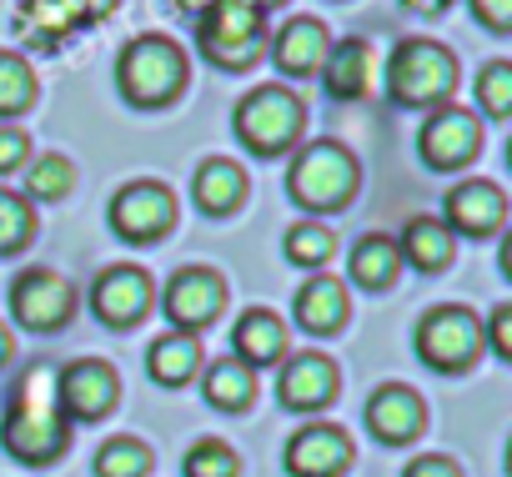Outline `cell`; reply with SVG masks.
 <instances>
[{"label": "cell", "mask_w": 512, "mask_h": 477, "mask_svg": "<svg viewBox=\"0 0 512 477\" xmlns=\"http://www.w3.org/2000/svg\"><path fill=\"white\" fill-rule=\"evenodd\" d=\"M0 442H6V452H11L16 462H31V467L56 462V457L66 452L71 427H66V417H61V407H56V367L36 362V367L16 382L11 407H6V427H0Z\"/></svg>", "instance_id": "1"}, {"label": "cell", "mask_w": 512, "mask_h": 477, "mask_svg": "<svg viewBox=\"0 0 512 477\" xmlns=\"http://www.w3.org/2000/svg\"><path fill=\"white\" fill-rule=\"evenodd\" d=\"M457 91V56L437 41H402L387 61V96L397 106H412V111H437L447 106Z\"/></svg>", "instance_id": "2"}, {"label": "cell", "mask_w": 512, "mask_h": 477, "mask_svg": "<svg viewBox=\"0 0 512 477\" xmlns=\"http://www.w3.org/2000/svg\"><path fill=\"white\" fill-rule=\"evenodd\" d=\"M357 181H362V166L337 141H307L287 171V191L307 211H342L357 196Z\"/></svg>", "instance_id": "3"}, {"label": "cell", "mask_w": 512, "mask_h": 477, "mask_svg": "<svg viewBox=\"0 0 512 477\" xmlns=\"http://www.w3.org/2000/svg\"><path fill=\"white\" fill-rule=\"evenodd\" d=\"M196 46L221 71H246L267 51V11L251 0H216L196 21Z\"/></svg>", "instance_id": "4"}, {"label": "cell", "mask_w": 512, "mask_h": 477, "mask_svg": "<svg viewBox=\"0 0 512 477\" xmlns=\"http://www.w3.org/2000/svg\"><path fill=\"white\" fill-rule=\"evenodd\" d=\"M116 86L141 111L166 106L186 86V51L171 36H136L116 61Z\"/></svg>", "instance_id": "5"}, {"label": "cell", "mask_w": 512, "mask_h": 477, "mask_svg": "<svg viewBox=\"0 0 512 477\" xmlns=\"http://www.w3.org/2000/svg\"><path fill=\"white\" fill-rule=\"evenodd\" d=\"M302 116H307V111H302V101H297L287 86H256V91H246L241 106H236V136H241V146L256 151V156H282V151L297 146Z\"/></svg>", "instance_id": "6"}, {"label": "cell", "mask_w": 512, "mask_h": 477, "mask_svg": "<svg viewBox=\"0 0 512 477\" xmlns=\"http://www.w3.org/2000/svg\"><path fill=\"white\" fill-rule=\"evenodd\" d=\"M482 352V322L467 307H432L417 322V357L437 372H467Z\"/></svg>", "instance_id": "7"}, {"label": "cell", "mask_w": 512, "mask_h": 477, "mask_svg": "<svg viewBox=\"0 0 512 477\" xmlns=\"http://www.w3.org/2000/svg\"><path fill=\"white\" fill-rule=\"evenodd\" d=\"M121 0H21L16 6V31L36 46V51H56L71 31H86L96 21H106Z\"/></svg>", "instance_id": "8"}, {"label": "cell", "mask_w": 512, "mask_h": 477, "mask_svg": "<svg viewBox=\"0 0 512 477\" xmlns=\"http://www.w3.org/2000/svg\"><path fill=\"white\" fill-rule=\"evenodd\" d=\"M11 312L26 332H61L76 312V287L51 267H26L11 282Z\"/></svg>", "instance_id": "9"}, {"label": "cell", "mask_w": 512, "mask_h": 477, "mask_svg": "<svg viewBox=\"0 0 512 477\" xmlns=\"http://www.w3.org/2000/svg\"><path fill=\"white\" fill-rule=\"evenodd\" d=\"M116 397H121V377L101 357H81L56 372V407L66 422H96L116 407Z\"/></svg>", "instance_id": "10"}, {"label": "cell", "mask_w": 512, "mask_h": 477, "mask_svg": "<svg viewBox=\"0 0 512 477\" xmlns=\"http://www.w3.org/2000/svg\"><path fill=\"white\" fill-rule=\"evenodd\" d=\"M176 221V196L161 181H126L111 196V226L126 242H156Z\"/></svg>", "instance_id": "11"}, {"label": "cell", "mask_w": 512, "mask_h": 477, "mask_svg": "<svg viewBox=\"0 0 512 477\" xmlns=\"http://www.w3.org/2000/svg\"><path fill=\"white\" fill-rule=\"evenodd\" d=\"M482 151V126L462 106H437L422 126V161L437 171H457Z\"/></svg>", "instance_id": "12"}, {"label": "cell", "mask_w": 512, "mask_h": 477, "mask_svg": "<svg viewBox=\"0 0 512 477\" xmlns=\"http://www.w3.org/2000/svg\"><path fill=\"white\" fill-rule=\"evenodd\" d=\"M226 307V282L211 272V267H186L171 277L166 287V317L176 322V332L196 337L201 327L216 322V312Z\"/></svg>", "instance_id": "13"}, {"label": "cell", "mask_w": 512, "mask_h": 477, "mask_svg": "<svg viewBox=\"0 0 512 477\" xmlns=\"http://www.w3.org/2000/svg\"><path fill=\"white\" fill-rule=\"evenodd\" d=\"M151 297H156V287L141 267H111L91 287V307L106 327H136L151 312Z\"/></svg>", "instance_id": "14"}, {"label": "cell", "mask_w": 512, "mask_h": 477, "mask_svg": "<svg viewBox=\"0 0 512 477\" xmlns=\"http://www.w3.org/2000/svg\"><path fill=\"white\" fill-rule=\"evenodd\" d=\"M352 467V437L332 422H312L287 442V472L292 477H342Z\"/></svg>", "instance_id": "15"}, {"label": "cell", "mask_w": 512, "mask_h": 477, "mask_svg": "<svg viewBox=\"0 0 512 477\" xmlns=\"http://www.w3.org/2000/svg\"><path fill=\"white\" fill-rule=\"evenodd\" d=\"M437 221L447 231H462V236H492L507 221V196L492 181H462L447 191V206Z\"/></svg>", "instance_id": "16"}, {"label": "cell", "mask_w": 512, "mask_h": 477, "mask_svg": "<svg viewBox=\"0 0 512 477\" xmlns=\"http://www.w3.org/2000/svg\"><path fill=\"white\" fill-rule=\"evenodd\" d=\"M337 362L327 357V352H302V357H292L287 367H282V382H277V397H282V407H292V412H317V407H327L332 397H337Z\"/></svg>", "instance_id": "17"}, {"label": "cell", "mask_w": 512, "mask_h": 477, "mask_svg": "<svg viewBox=\"0 0 512 477\" xmlns=\"http://www.w3.org/2000/svg\"><path fill=\"white\" fill-rule=\"evenodd\" d=\"M267 46H272L277 71H287V76H322V61L332 51V36H327V26L317 16H292Z\"/></svg>", "instance_id": "18"}, {"label": "cell", "mask_w": 512, "mask_h": 477, "mask_svg": "<svg viewBox=\"0 0 512 477\" xmlns=\"http://www.w3.org/2000/svg\"><path fill=\"white\" fill-rule=\"evenodd\" d=\"M422 422H427V407H422V397H417L412 387H402V382L377 387L372 402H367V427H372L377 442H412V437L422 432Z\"/></svg>", "instance_id": "19"}, {"label": "cell", "mask_w": 512, "mask_h": 477, "mask_svg": "<svg viewBox=\"0 0 512 477\" xmlns=\"http://www.w3.org/2000/svg\"><path fill=\"white\" fill-rule=\"evenodd\" d=\"M231 342H236V352H231L236 362H246V367H272V362L287 357V322H282L277 312H267V307H251V312H241Z\"/></svg>", "instance_id": "20"}, {"label": "cell", "mask_w": 512, "mask_h": 477, "mask_svg": "<svg viewBox=\"0 0 512 477\" xmlns=\"http://www.w3.org/2000/svg\"><path fill=\"white\" fill-rule=\"evenodd\" d=\"M347 312H352L347 307V287L337 277H327V272H312V282L297 292V327L312 332V337L337 332L347 322Z\"/></svg>", "instance_id": "21"}, {"label": "cell", "mask_w": 512, "mask_h": 477, "mask_svg": "<svg viewBox=\"0 0 512 477\" xmlns=\"http://www.w3.org/2000/svg\"><path fill=\"white\" fill-rule=\"evenodd\" d=\"M191 196H196V206H201V211L226 216V211H231V206H241V196H246V171H241L236 161H226V156H211V161H201V166H196Z\"/></svg>", "instance_id": "22"}, {"label": "cell", "mask_w": 512, "mask_h": 477, "mask_svg": "<svg viewBox=\"0 0 512 477\" xmlns=\"http://www.w3.org/2000/svg\"><path fill=\"white\" fill-rule=\"evenodd\" d=\"M367 76H372V46L367 41H337L322 61V81L337 101H357L367 91Z\"/></svg>", "instance_id": "23"}, {"label": "cell", "mask_w": 512, "mask_h": 477, "mask_svg": "<svg viewBox=\"0 0 512 477\" xmlns=\"http://www.w3.org/2000/svg\"><path fill=\"white\" fill-rule=\"evenodd\" d=\"M402 272V252L387 231H367L362 242L352 247V282L367 292H387Z\"/></svg>", "instance_id": "24"}, {"label": "cell", "mask_w": 512, "mask_h": 477, "mask_svg": "<svg viewBox=\"0 0 512 477\" xmlns=\"http://www.w3.org/2000/svg\"><path fill=\"white\" fill-rule=\"evenodd\" d=\"M452 231L437 221V216H412L407 221V231H402V242H397V252H402V262H412L417 272H442L447 262H452Z\"/></svg>", "instance_id": "25"}, {"label": "cell", "mask_w": 512, "mask_h": 477, "mask_svg": "<svg viewBox=\"0 0 512 477\" xmlns=\"http://www.w3.org/2000/svg\"><path fill=\"white\" fill-rule=\"evenodd\" d=\"M196 367H201V347H196V337H186V332H166V337H156L151 352H146V372H151L161 387L191 382Z\"/></svg>", "instance_id": "26"}, {"label": "cell", "mask_w": 512, "mask_h": 477, "mask_svg": "<svg viewBox=\"0 0 512 477\" xmlns=\"http://www.w3.org/2000/svg\"><path fill=\"white\" fill-rule=\"evenodd\" d=\"M201 392H206L211 407H221V412H241V407H251V397H256V377H251L246 362L221 357V362L206 367V387H201Z\"/></svg>", "instance_id": "27"}, {"label": "cell", "mask_w": 512, "mask_h": 477, "mask_svg": "<svg viewBox=\"0 0 512 477\" xmlns=\"http://www.w3.org/2000/svg\"><path fill=\"white\" fill-rule=\"evenodd\" d=\"M282 252H287L292 267H307V272H312V267H327V262H332L337 236H332V226H322V221H297V226H287Z\"/></svg>", "instance_id": "28"}, {"label": "cell", "mask_w": 512, "mask_h": 477, "mask_svg": "<svg viewBox=\"0 0 512 477\" xmlns=\"http://www.w3.org/2000/svg\"><path fill=\"white\" fill-rule=\"evenodd\" d=\"M36 101V71L26 56L0 51V116H21Z\"/></svg>", "instance_id": "29"}, {"label": "cell", "mask_w": 512, "mask_h": 477, "mask_svg": "<svg viewBox=\"0 0 512 477\" xmlns=\"http://www.w3.org/2000/svg\"><path fill=\"white\" fill-rule=\"evenodd\" d=\"M76 186V166L66 161V156H56V151H46V156H36L31 161V171H26V201H56V196H66Z\"/></svg>", "instance_id": "30"}, {"label": "cell", "mask_w": 512, "mask_h": 477, "mask_svg": "<svg viewBox=\"0 0 512 477\" xmlns=\"http://www.w3.org/2000/svg\"><path fill=\"white\" fill-rule=\"evenodd\" d=\"M151 472V447L141 437H111L96 452V477H146Z\"/></svg>", "instance_id": "31"}, {"label": "cell", "mask_w": 512, "mask_h": 477, "mask_svg": "<svg viewBox=\"0 0 512 477\" xmlns=\"http://www.w3.org/2000/svg\"><path fill=\"white\" fill-rule=\"evenodd\" d=\"M36 236V211L21 191H0V257L21 252Z\"/></svg>", "instance_id": "32"}, {"label": "cell", "mask_w": 512, "mask_h": 477, "mask_svg": "<svg viewBox=\"0 0 512 477\" xmlns=\"http://www.w3.org/2000/svg\"><path fill=\"white\" fill-rule=\"evenodd\" d=\"M186 477H236V452L216 437H201L186 447V462H181Z\"/></svg>", "instance_id": "33"}, {"label": "cell", "mask_w": 512, "mask_h": 477, "mask_svg": "<svg viewBox=\"0 0 512 477\" xmlns=\"http://www.w3.org/2000/svg\"><path fill=\"white\" fill-rule=\"evenodd\" d=\"M477 101L487 116H507L512 111V61H487L482 76H477Z\"/></svg>", "instance_id": "34"}, {"label": "cell", "mask_w": 512, "mask_h": 477, "mask_svg": "<svg viewBox=\"0 0 512 477\" xmlns=\"http://www.w3.org/2000/svg\"><path fill=\"white\" fill-rule=\"evenodd\" d=\"M26 156H31V136L16 131V126H0V176L26 166Z\"/></svg>", "instance_id": "35"}, {"label": "cell", "mask_w": 512, "mask_h": 477, "mask_svg": "<svg viewBox=\"0 0 512 477\" xmlns=\"http://www.w3.org/2000/svg\"><path fill=\"white\" fill-rule=\"evenodd\" d=\"M482 347H492L497 357H512V307H497L487 332H482Z\"/></svg>", "instance_id": "36"}, {"label": "cell", "mask_w": 512, "mask_h": 477, "mask_svg": "<svg viewBox=\"0 0 512 477\" xmlns=\"http://www.w3.org/2000/svg\"><path fill=\"white\" fill-rule=\"evenodd\" d=\"M472 16L492 36H502V31H512V0H472Z\"/></svg>", "instance_id": "37"}, {"label": "cell", "mask_w": 512, "mask_h": 477, "mask_svg": "<svg viewBox=\"0 0 512 477\" xmlns=\"http://www.w3.org/2000/svg\"><path fill=\"white\" fill-rule=\"evenodd\" d=\"M402 477H462V472H457L452 457H432V452H427V457H412V462L402 467Z\"/></svg>", "instance_id": "38"}, {"label": "cell", "mask_w": 512, "mask_h": 477, "mask_svg": "<svg viewBox=\"0 0 512 477\" xmlns=\"http://www.w3.org/2000/svg\"><path fill=\"white\" fill-rule=\"evenodd\" d=\"M402 6H407V11H417V16H442V11L452 6V0H402Z\"/></svg>", "instance_id": "39"}, {"label": "cell", "mask_w": 512, "mask_h": 477, "mask_svg": "<svg viewBox=\"0 0 512 477\" xmlns=\"http://www.w3.org/2000/svg\"><path fill=\"white\" fill-rule=\"evenodd\" d=\"M171 6H176V11H186V16H196V21H201V16H206V11H211V6H216V0H171Z\"/></svg>", "instance_id": "40"}, {"label": "cell", "mask_w": 512, "mask_h": 477, "mask_svg": "<svg viewBox=\"0 0 512 477\" xmlns=\"http://www.w3.org/2000/svg\"><path fill=\"white\" fill-rule=\"evenodd\" d=\"M11 347H16V342H11V327H6V322H0V367H6V362H11Z\"/></svg>", "instance_id": "41"}, {"label": "cell", "mask_w": 512, "mask_h": 477, "mask_svg": "<svg viewBox=\"0 0 512 477\" xmlns=\"http://www.w3.org/2000/svg\"><path fill=\"white\" fill-rule=\"evenodd\" d=\"M251 6H262V11H272V6H282V0H251Z\"/></svg>", "instance_id": "42"}]
</instances>
